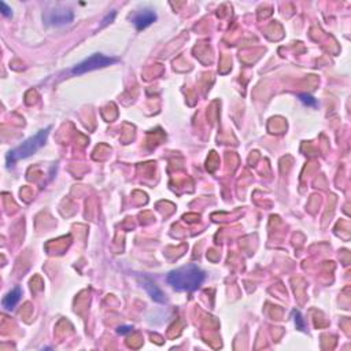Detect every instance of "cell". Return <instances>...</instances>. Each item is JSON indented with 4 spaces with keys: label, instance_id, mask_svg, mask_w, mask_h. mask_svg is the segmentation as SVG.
<instances>
[{
    "label": "cell",
    "instance_id": "cell-10",
    "mask_svg": "<svg viewBox=\"0 0 351 351\" xmlns=\"http://www.w3.org/2000/svg\"><path fill=\"white\" fill-rule=\"evenodd\" d=\"M294 315H295V322L298 324V328H299V329H303L304 324H303V321H302L301 313H299V311H294Z\"/></svg>",
    "mask_w": 351,
    "mask_h": 351
},
{
    "label": "cell",
    "instance_id": "cell-9",
    "mask_svg": "<svg viewBox=\"0 0 351 351\" xmlns=\"http://www.w3.org/2000/svg\"><path fill=\"white\" fill-rule=\"evenodd\" d=\"M0 8H1L3 15H6V17H10V15H11V8L7 6L4 1H0Z\"/></svg>",
    "mask_w": 351,
    "mask_h": 351
},
{
    "label": "cell",
    "instance_id": "cell-4",
    "mask_svg": "<svg viewBox=\"0 0 351 351\" xmlns=\"http://www.w3.org/2000/svg\"><path fill=\"white\" fill-rule=\"evenodd\" d=\"M74 18L73 12L70 10H65V8H56V10H51L46 14V22L48 25L52 26H63V25L70 24Z\"/></svg>",
    "mask_w": 351,
    "mask_h": 351
},
{
    "label": "cell",
    "instance_id": "cell-2",
    "mask_svg": "<svg viewBox=\"0 0 351 351\" xmlns=\"http://www.w3.org/2000/svg\"><path fill=\"white\" fill-rule=\"evenodd\" d=\"M50 131H51V126H48L46 129H42V131L37 132L35 136L26 139L21 146L11 150V151L7 154V165L11 166L15 162L25 159V158H29L30 155H33L36 151H39V150L44 146V143L47 142Z\"/></svg>",
    "mask_w": 351,
    "mask_h": 351
},
{
    "label": "cell",
    "instance_id": "cell-3",
    "mask_svg": "<svg viewBox=\"0 0 351 351\" xmlns=\"http://www.w3.org/2000/svg\"><path fill=\"white\" fill-rule=\"evenodd\" d=\"M117 62H118L117 58H111V56H107V55L103 54H94L91 55L90 58L84 59L83 62H80L78 65L74 66L72 69V74L80 76V74L94 72V70H98V69H101V67H107V66L114 65Z\"/></svg>",
    "mask_w": 351,
    "mask_h": 351
},
{
    "label": "cell",
    "instance_id": "cell-7",
    "mask_svg": "<svg viewBox=\"0 0 351 351\" xmlns=\"http://www.w3.org/2000/svg\"><path fill=\"white\" fill-rule=\"evenodd\" d=\"M21 297H22L21 288H19V287H15V288L8 292L6 297H4V299H3V307L7 310H12L18 304V302L21 301Z\"/></svg>",
    "mask_w": 351,
    "mask_h": 351
},
{
    "label": "cell",
    "instance_id": "cell-6",
    "mask_svg": "<svg viewBox=\"0 0 351 351\" xmlns=\"http://www.w3.org/2000/svg\"><path fill=\"white\" fill-rule=\"evenodd\" d=\"M143 287L146 288V291L149 292V295L154 299L155 302H159V303H163V302H165V295H163V292L156 287V284H155L152 280L147 279V277H143Z\"/></svg>",
    "mask_w": 351,
    "mask_h": 351
},
{
    "label": "cell",
    "instance_id": "cell-1",
    "mask_svg": "<svg viewBox=\"0 0 351 351\" xmlns=\"http://www.w3.org/2000/svg\"><path fill=\"white\" fill-rule=\"evenodd\" d=\"M204 280L206 273L194 263L174 269L167 274V283L177 291H197L204 283Z\"/></svg>",
    "mask_w": 351,
    "mask_h": 351
},
{
    "label": "cell",
    "instance_id": "cell-5",
    "mask_svg": "<svg viewBox=\"0 0 351 351\" xmlns=\"http://www.w3.org/2000/svg\"><path fill=\"white\" fill-rule=\"evenodd\" d=\"M155 19H156V14H155L152 10H143V11H140L139 14L135 15L133 24H135L137 29L142 30L146 29L147 26H150V25L154 22Z\"/></svg>",
    "mask_w": 351,
    "mask_h": 351
},
{
    "label": "cell",
    "instance_id": "cell-8",
    "mask_svg": "<svg viewBox=\"0 0 351 351\" xmlns=\"http://www.w3.org/2000/svg\"><path fill=\"white\" fill-rule=\"evenodd\" d=\"M299 99L303 101L304 104L310 106V107H315V106H317V100H315L313 96L307 95V94H302V95H299Z\"/></svg>",
    "mask_w": 351,
    "mask_h": 351
},
{
    "label": "cell",
    "instance_id": "cell-11",
    "mask_svg": "<svg viewBox=\"0 0 351 351\" xmlns=\"http://www.w3.org/2000/svg\"><path fill=\"white\" fill-rule=\"evenodd\" d=\"M128 332H132V327L118 328V333H121V335H125V333H128Z\"/></svg>",
    "mask_w": 351,
    "mask_h": 351
}]
</instances>
